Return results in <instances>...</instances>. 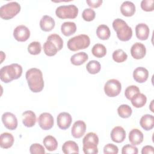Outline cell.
Here are the masks:
<instances>
[{
    "label": "cell",
    "instance_id": "obj_1",
    "mask_svg": "<svg viewBox=\"0 0 154 154\" xmlns=\"http://www.w3.org/2000/svg\"><path fill=\"white\" fill-rule=\"evenodd\" d=\"M26 79L30 90L34 93L40 92L44 88V80L42 71L37 68L28 70L25 74Z\"/></svg>",
    "mask_w": 154,
    "mask_h": 154
},
{
    "label": "cell",
    "instance_id": "obj_2",
    "mask_svg": "<svg viewBox=\"0 0 154 154\" xmlns=\"http://www.w3.org/2000/svg\"><path fill=\"white\" fill-rule=\"evenodd\" d=\"M22 73V67L17 63L2 67L0 70V79L4 83H8L19 78Z\"/></svg>",
    "mask_w": 154,
    "mask_h": 154
},
{
    "label": "cell",
    "instance_id": "obj_3",
    "mask_svg": "<svg viewBox=\"0 0 154 154\" xmlns=\"http://www.w3.org/2000/svg\"><path fill=\"white\" fill-rule=\"evenodd\" d=\"M112 27L120 40L126 42L131 38L132 36V28L122 19L117 18L115 19L112 22Z\"/></svg>",
    "mask_w": 154,
    "mask_h": 154
},
{
    "label": "cell",
    "instance_id": "obj_4",
    "mask_svg": "<svg viewBox=\"0 0 154 154\" xmlns=\"http://www.w3.org/2000/svg\"><path fill=\"white\" fill-rule=\"evenodd\" d=\"M99 137L94 132L87 133L82 140L83 152L85 154H97Z\"/></svg>",
    "mask_w": 154,
    "mask_h": 154
},
{
    "label": "cell",
    "instance_id": "obj_5",
    "mask_svg": "<svg viewBox=\"0 0 154 154\" xmlns=\"http://www.w3.org/2000/svg\"><path fill=\"white\" fill-rule=\"evenodd\" d=\"M90 44V37L86 34H80L70 38L68 40L67 45L69 50L72 51H77L88 48Z\"/></svg>",
    "mask_w": 154,
    "mask_h": 154
},
{
    "label": "cell",
    "instance_id": "obj_6",
    "mask_svg": "<svg viewBox=\"0 0 154 154\" xmlns=\"http://www.w3.org/2000/svg\"><path fill=\"white\" fill-rule=\"evenodd\" d=\"M20 5L17 2H10L0 8V16L2 19L9 20L16 16L20 11Z\"/></svg>",
    "mask_w": 154,
    "mask_h": 154
},
{
    "label": "cell",
    "instance_id": "obj_7",
    "mask_svg": "<svg viewBox=\"0 0 154 154\" xmlns=\"http://www.w3.org/2000/svg\"><path fill=\"white\" fill-rule=\"evenodd\" d=\"M78 14V8L73 4L60 5L56 8L55 14L60 19H75Z\"/></svg>",
    "mask_w": 154,
    "mask_h": 154
},
{
    "label": "cell",
    "instance_id": "obj_8",
    "mask_svg": "<svg viewBox=\"0 0 154 154\" xmlns=\"http://www.w3.org/2000/svg\"><path fill=\"white\" fill-rule=\"evenodd\" d=\"M122 90L120 82L116 79H111L107 81L104 85V91L109 97H116L119 95Z\"/></svg>",
    "mask_w": 154,
    "mask_h": 154
},
{
    "label": "cell",
    "instance_id": "obj_9",
    "mask_svg": "<svg viewBox=\"0 0 154 154\" xmlns=\"http://www.w3.org/2000/svg\"><path fill=\"white\" fill-rule=\"evenodd\" d=\"M13 36L18 42H25L30 37V31L28 28L25 25H19L14 29Z\"/></svg>",
    "mask_w": 154,
    "mask_h": 154
},
{
    "label": "cell",
    "instance_id": "obj_10",
    "mask_svg": "<svg viewBox=\"0 0 154 154\" xmlns=\"http://www.w3.org/2000/svg\"><path fill=\"white\" fill-rule=\"evenodd\" d=\"M38 123L42 129L49 130L54 126V117L49 112H43L38 118Z\"/></svg>",
    "mask_w": 154,
    "mask_h": 154
},
{
    "label": "cell",
    "instance_id": "obj_11",
    "mask_svg": "<svg viewBox=\"0 0 154 154\" xmlns=\"http://www.w3.org/2000/svg\"><path fill=\"white\" fill-rule=\"evenodd\" d=\"M2 122L4 126L9 130H14L17 127V119L14 114L6 112L2 116Z\"/></svg>",
    "mask_w": 154,
    "mask_h": 154
},
{
    "label": "cell",
    "instance_id": "obj_12",
    "mask_svg": "<svg viewBox=\"0 0 154 154\" xmlns=\"http://www.w3.org/2000/svg\"><path fill=\"white\" fill-rule=\"evenodd\" d=\"M72 121L71 115L66 112H60L57 118V125L60 129L63 130L68 129L72 123Z\"/></svg>",
    "mask_w": 154,
    "mask_h": 154
},
{
    "label": "cell",
    "instance_id": "obj_13",
    "mask_svg": "<svg viewBox=\"0 0 154 154\" xmlns=\"http://www.w3.org/2000/svg\"><path fill=\"white\" fill-rule=\"evenodd\" d=\"M146 54V48L145 46L139 42L134 43L131 48V54L132 57L137 60L143 58Z\"/></svg>",
    "mask_w": 154,
    "mask_h": 154
},
{
    "label": "cell",
    "instance_id": "obj_14",
    "mask_svg": "<svg viewBox=\"0 0 154 154\" xmlns=\"http://www.w3.org/2000/svg\"><path fill=\"white\" fill-rule=\"evenodd\" d=\"M86 131V124L82 120L76 121L72 128V135L75 138H81Z\"/></svg>",
    "mask_w": 154,
    "mask_h": 154
},
{
    "label": "cell",
    "instance_id": "obj_15",
    "mask_svg": "<svg viewBox=\"0 0 154 154\" xmlns=\"http://www.w3.org/2000/svg\"><path fill=\"white\" fill-rule=\"evenodd\" d=\"M126 138V132L122 126L114 127L111 132V138L112 141L120 143H122Z\"/></svg>",
    "mask_w": 154,
    "mask_h": 154
},
{
    "label": "cell",
    "instance_id": "obj_16",
    "mask_svg": "<svg viewBox=\"0 0 154 154\" xmlns=\"http://www.w3.org/2000/svg\"><path fill=\"white\" fill-rule=\"evenodd\" d=\"M134 80L139 83L146 82L149 77V72L147 69L143 67H137L133 72Z\"/></svg>",
    "mask_w": 154,
    "mask_h": 154
},
{
    "label": "cell",
    "instance_id": "obj_17",
    "mask_svg": "<svg viewBox=\"0 0 154 154\" xmlns=\"http://www.w3.org/2000/svg\"><path fill=\"white\" fill-rule=\"evenodd\" d=\"M149 28L144 23H140L135 26L136 37L141 40H146L148 38L149 35Z\"/></svg>",
    "mask_w": 154,
    "mask_h": 154
},
{
    "label": "cell",
    "instance_id": "obj_18",
    "mask_svg": "<svg viewBox=\"0 0 154 154\" xmlns=\"http://www.w3.org/2000/svg\"><path fill=\"white\" fill-rule=\"evenodd\" d=\"M22 123L26 127L31 128L34 126L36 123V116L32 111H25L22 113Z\"/></svg>",
    "mask_w": 154,
    "mask_h": 154
},
{
    "label": "cell",
    "instance_id": "obj_19",
    "mask_svg": "<svg viewBox=\"0 0 154 154\" xmlns=\"http://www.w3.org/2000/svg\"><path fill=\"white\" fill-rule=\"evenodd\" d=\"M55 25L54 19L48 15L43 16L40 21V28L45 32L51 31L54 28Z\"/></svg>",
    "mask_w": 154,
    "mask_h": 154
},
{
    "label": "cell",
    "instance_id": "obj_20",
    "mask_svg": "<svg viewBox=\"0 0 154 154\" xmlns=\"http://www.w3.org/2000/svg\"><path fill=\"white\" fill-rule=\"evenodd\" d=\"M143 134L138 129H133L129 134V140L132 145H139L143 141Z\"/></svg>",
    "mask_w": 154,
    "mask_h": 154
},
{
    "label": "cell",
    "instance_id": "obj_21",
    "mask_svg": "<svg viewBox=\"0 0 154 154\" xmlns=\"http://www.w3.org/2000/svg\"><path fill=\"white\" fill-rule=\"evenodd\" d=\"M120 11L125 16H132L135 12V6L132 2L129 1H124L120 6Z\"/></svg>",
    "mask_w": 154,
    "mask_h": 154
},
{
    "label": "cell",
    "instance_id": "obj_22",
    "mask_svg": "<svg viewBox=\"0 0 154 154\" xmlns=\"http://www.w3.org/2000/svg\"><path fill=\"white\" fill-rule=\"evenodd\" d=\"M14 137L11 134L2 133L0 136V146L3 149L10 148L14 143Z\"/></svg>",
    "mask_w": 154,
    "mask_h": 154
},
{
    "label": "cell",
    "instance_id": "obj_23",
    "mask_svg": "<svg viewBox=\"0 0 154 154\" xmlns=\"http://www.w3.org/2000/svg\"><path fill=\"white\" fill-rule=\"evenodd\" d=\"M140 126L146 131H150L154 126V117L150 114L143 116L140 120Z\"/></svg>",
    "mask_w": 154,
    "mask_h": 154
},
{
    "label": "cell",
    "instance_id": "obj_24",
    "mask_svg": "<svg viewBox=\"0 0 154 154\" xmlns=\"http://www.w3.org/2000/svg\"><path fill=\"white\" fill-rule=\"evenodd\" d=\"M62 151L65 154L78 153L79 147L77 143L73 141H67L62 146Z\"/></svg>",
    "mask_w": 154,
    "mask_h": 154
},
{
    "label": "cell",
    "instance_id": "obj_25",
    "mask_svg": "<svg viewBox=\"0 0 154 154\" xmlns=\"http://www.w3.org/2000/svg\"><path fill=\"white\" fill-rule=\"evenodd\" d=\"M88 59V56L84 52H80L73 55L70 58V62L75 66H80Z\"/></svg>",
    "mask_w": 154,
    "mask_h": 154
},
{
    "label": "cell",
    "instance_id": "obj_26",
    "mask_svg": "<svg viewBox=\"0 0 154 154\" xmlns=\"http://www.w3.org/2000/svg\"><path fill=\"white\" fill-rule=\"evenodd\" d=\"M61 31L65 36H70L76 32V24L73 22H65L61 26Z\"/></svg>",
    "mask_w": 154,
    "mask_h": 154
},
{
    "label": "cell",
    "instance_id": "obj_27",
    "mask_svg": "<svg viewBox=\"0 0 154 154\" xmlns=\"http://www.w3.org/2000/svg\"><path fill=\"white\" fill-rule=\"evenodd\" d=\"M43 51L46 55L52 57L56 55L58 49L56 45L53 42L47 39L46 42L43 44Z\"/></svg>",
    "mask_w": 154,
    "mask_h": 154
},
{
    "label": "cell",
    "instance_id": "obj_28",
    "mask_svg": "<svg viewBox=\"0 0 154 154\" xmlns=\"http://www.w3.org/2000/svg\"><path fill=\"white\" fill-rule=\"evenodd\" d=\"M43 143L46 149L50 152L54 151L57 149L58 141L56 138L52 135L46 136L43 139Z\"/></svg>",
    "mask_w": 154,
    "mask_h": 154
},
{
    "label": "cell",
    "instance_id": "obj_29",
    "mask_svg": "<svg viewBox=\"0 0 154 154\" xmlns=\"http://www.w3.org/2000/svg\"><path fill=\"white\" fill-rule=\"evenodd\" d=\"M96 35L101 40H108L111 35L110 29L106 25H100L96 29Z\"/></svg>",
    "mask_w": 154,
    "mask_h": 154
},
{
    "label": "cell",
    "instance_id": "obj_30",
    "mask_svg": "<svg viewBox=\"0 0 154 154\" xmlns=\"http://www.w3.org/2000/svg\"><path fill=\"white\" fill-rule=\"evenodd\" d=\"M132 105L135 108H141L144 106L147 102V97L143 93H138L134 96L131 100Z\"/></svg>",
    "mask_w": 154,
    "mask_h": 154
},
{
    "label": "cell",
    "instance_id": "obj_31",
    "mask_svg": "<svg viewBox=\"0 0 154 154\" xmlns=\"http://www.w3.org/2000/svg\"><path fill=\"white\" fill-rule=\"evenodd\" d=\"M91 52L96 58H102L106 54V49L103 45L97 43L93 46Z\"/></svg>",
    "mask_w": 154,
    "mask_h": 154
},
{
    "label": "cell",
    "instance_id": "obj_32",
    "mask_svg": "<svg viewBox=\"0 0 154 154\" xmlns=\"http://www.w3.org/2000/svg\"><path fill=\"white\" fill-rule=\"evenodd\" d=\"M117 112L120 117L123 119L129 118L132 113V110L130 106L126 104H122L117 108Z\"/></svg>",
    "mask_w": 154,
    "mask_h": 154
},
{
    "label": "cell",
    "instance_id": "obj_33",
    "mask_svg": "<svg viewBox=\"0 0 154 154\" xmlns=\"http://www.w3.org/2000/svg\"><path fill=\"white\" fill-rule=\"evenodd\" d=\"M100 69V64L96 60H91L86 65V69L90 74L94 75L99 73Z\"/></svg>",
    "mask_w": 154,
    "mask_h": 154
},
{
    "label": "cell",
    "instance_id": "obj_34",
    "mask_svg": "<svg viewBox=\"0 0 154 154\" xmlns=\"http://www.w3.org/2000/svg\"><path fill=\"white\" fill-rule=\"evenodd\" d=\"M112 59L116 63H123L128 58V55L121 49L114 51L112 53Z\"/></svg>",
    "mask_w": 154,
    "mask_h": 154
},
{
    "label": "cell",
    "instance_id": "obj_35",
    "mask_svg": "<svg viewBox=\"0 0 154 154\" xmlns=\"http://www.w3.org/2000/svg\"><path fill=\"white\" fill-rule=\"evenodd\" d=\"M42 46L38 42H32L28 46V51L31 55H38L41 52Z\"/></svg>",
    "mask_w": 154,
    "mask_h": 154
},
{
    "label": "cell",
    "instance_id": "obj_36",
    "mask_svg": "<svg viewBox=\"0 0 154 154\" xmlns=\"http://www.w3.org/2000/svg\"><path fill=\"white\" fill-rule=\"evenodd\" d=\"M139 93H140L139 88L136 85H132L128 86L126 88V90L125 91V95L128 99L131 100V99L134 96H135L137 94H138Z\"/></svg>",
    "mask_w": 154,
    "mask_h": 154
},
{
    "label": "cell",
    "instance_id": "obj_37",
    "mask_svg": "<svg viewBox=\"0 0 154 154\" xmlns=\"http://www.w3.org/2000/svg\"><path fill=\"white\" fill-rule=\"evenodd\" d=\"M96 16L95 11L90 8H85L84 10L82 13V17L83 19L87 22H90L94 20Z\"/></svg>",
    "mask_w": 154,
    "mask_h": 154
},
{
    "label": "cell",
    "instance_id": "obj_38",
    "mask_svg": "<svg viewBox=\"0 0 154 154\" xmlns=\"http://www.w3.org/2000/svg\"><path fill=\"white\" fill-rule=\"evenodd\" d=\"M53 42L58 48V51H60L63 46V40L61 37L57 34H52L48 37V38Z\"/></svg>",
    "mask_w": 154,
    "mask_h": 154
},
{
    "label": "cell",
    "instance_id": "obj_39",
    "mask_svg": "<svg viewBox=\"0 0 154 154\" xmlns=\"http://www.w3.org/2000/svg\"><path fill=\"white\" fill-rule=\"evenodd\" d=\"M29 152L31 154H44L45 153V148L42 145L38 143L32 144L29 147Z\"/></svg>",
    "mask_w": 154,
    "mask_h": 154
},
{
    "label": "cell",
    "instance_id": "obj_40",
    "mask_svg": "<svg viewBox=\"0 0 154 154\" xmlns=\"http://www.w3.org/2000/svg\"><path fill=\"white\" fill-rule=\"evenodd\" d=\"M141 8L145 11H152L154 10L153 0H143L141 2Z\"/></svg>",
    "mask_w": 154,
    "mask_h": 154
},
{
    "label": "cell",
    "instance_id": "obj_41",
    "mask_svg": "<svg viewBox=\"0 0 154 154\" xmlns=\"http://www.w3.org/2000/svg\"><path fill=\"white\" fill-rule=\"evenodd\" d=\"M138 152V148L132 144H126L122 150V154H137Z\"/></svg>",
    "mask_w": 154,
    "mask_h": 154
},
{
    "label": "cell",
    "instance_id": "obj_42",
    "mask_svg": "<svg viewBox=\"0 0 154 154\" xmlns=\"http://www.w3.org/2000/svg\"><path fill=\"white\" fill-rule=\"evenodd\" d=\"M118 152V147L113 144L108 143L103 147V153L105 154H117Z\"/></svg>",
    "mask_w": 154,
    "mask_h": 154
},
{
    "label": "cell",
    "instance_id": "obj_43",
    "mask_svg": "<svg viewBox=\"0 0 154 154\" xmlns=\"http://www.w3.org/2000/svg\"><path fill=\"white\" fill-rule=\"evenodd\" d=\"M86 2L88 4V5L90 7L98 8L102 5L103 1L102 0H87Z\"/></svg>",
    "mask_w": 154,
    "mask_h": 154
},
{
    "label": "cell",
    "instance_id": "obj_44",
    "mask_svg": "<svg viewBox=\"0 0 154 154\" xmlns=\"http://www.w3.org/2000/svg\"><path fill=\"white\" fill-rule=\"evenodd\" d=\"M154 153V148L152 146H145L142 148L141 153L142 154H149V153Z\"/></svg>",
    "mask_w": 154,
    "mask_h": 154
}]
</instances>
